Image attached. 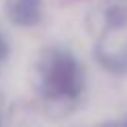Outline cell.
Here are the masks:
<instances>
[{
	"instance_id": "cell-1",
	"label": "cell",
	"mask_w": 127,
	"mask_h": 127,
	"mask_svg": "<svg viewBox=\"0 0 127 127\" xmlns=\"http://www.w3.org/2000/svg\"><path fill=\"white\" fill-rule=\"evenodd\" d=\"M40 93L49 102H76L85 87V74L72 51L49 47L36 64Z\"/></svg>"
},
{
	"instance_id": "cell-2",
	"label": "cell",
	"mask_w": 127,
	"mask_h": 127,
	"mask_svg": "<svg viewBox=\"0 0 127 127\" xmlns=\"http://www.w3.org/2000/svg\"><path fill=\"white\" fill-rule=\"evenodd\" d=\"M95 57L106 70L117 74L127 72V6H112L106 11V28Z\"/></svg>"
},
{
	"instance_id": "cell-3",
	"label": "cell",
	"mask_w": 127,
	"mask_h": 127,
	"mask_svg": "<svg viewBox=\"0 0 127 127\" xmlns=\"http://www.w3.org/2000/svg\"><path fill=\"white\" fill-rule=\"evenodd\" d=\"M45 0H4V11L11 23L19 28H32L42 19Z\"/></svg>"
},
{
	"instance_id": "cell-4",
	"label": "cell",
	"mask_w": 127,
	"mask_h": 127,
	"mask_svg": "<svg viewBox=\"0 0 127 127\" xmlns=\"http://www.w3.org/2000/svg\"><path fill=\"white\" fill-rule=\"evenodd\" d=\"M6 57H9V42H6V38L2 36V32H0V70L4 66Z\"/></svg>"
},
{
	"instance_id": "cell-5",
	"label": "cell",
	"mask_w": 127,
	"mask_h": 127,
	"mask_svg": "<svg viewBox=\"0 0 127 127\" xmlns=\"http://www.w3.org/2000/svg\"><path fill=\"white\" fill-rule=\"evenodd\" d=\"M104 127H127V117L123 119V121H110V123H106Z\"/></svg>"
}]
</instances>
